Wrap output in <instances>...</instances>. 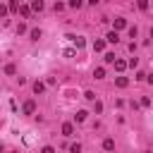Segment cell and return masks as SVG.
Wrapping results in <instances>:
<instances>
[{"instance_id": "1", "label": "cell", "mask_w": 153, "mask_h": 153, "mask_svg": "<svg viewBox=\"0 0 153 153\" xmlns=\"http://www.w3.org/2000/svg\"><path fill=\"white\" fill-rule=\"evenodd\" d=\"M22 112H24V115H33V112H36V103H33V100H26L24 108H22Z\"/></svg>"}, {"instance_id": "2", "label": "cell", "mask_w": 153, "mask_h": 153, "mask_svg": "<svg viewBox=\"0 0 153 153\" xmlns=\"http://www.w3.org/2000/svg\"><path fill=\"white\" fill-rule=\"evenodd\" d=\"M112 26H115V33H117V31H120V29H124V26H127V19H122V17H117V19H115V24H112Z\"/></svg>"}, {"instance_id": "3", "label": "cell", "mask_w": 153, "mask_h": 153, "mask_svg": "<svg viewBox=\"0 0 153 153\" xmlns=\"http://www.w3.org/2000/svg\"><path fill=\"white\" fill-rule=\"evenodd\" d=\"M69 38L74 41V45H76V48H84V45H86V41H84V36H69Z\"/></svg>"}, {"instance_id": "4", "label": "cell", "mask_w": 153, "mask_h": 153, "mask_svg": "<svg viewBox=\"0 0 153 153\" xmlns=\"http://www.w3.org/2000/svg\"><path fill=\"white\" fill-rule=\"evenodd\" d=\"M115 84H117L120 88H127V86H129V79H127V76H117V79H115Z\"/></svg>"}, {"instance_id": "5", "label": "cell", "mask_w": 153, "mask_h": 153, "mask_svg": "<svg viewBox=\"0 0 153 153\" xmlns=\"http://www.w3.org/2000/svg\"><path fill=\"white\" fill-rule=\"evenodd\" d=\"M43 91H45V84H43V81H33V93L38 96V93H43Z\"/></svg>"}, {"instance_id": "6", "label": "cell", "mask_w": 153, "mask_h": 153, "mask_svg": "<svg viewBox=\"0 0 153 153\" xmlns=\"http://www.w3.org/2000/svg\"><path fill=\"white\" fill-rule=\"evenodd\" d=\"M93 50H96V53L105 50V41H100V38H98V41H93Z\"/></svg>"}, {"instance_id": "7", "label": "cell", "mask_w": 153, "mask_h": 153, "mask_svg": "<svg viewBox=\"0 0 153 153\" xmlns=\"http://www.w3.org/2000/svg\"><path fill=\"white\" fill-rule=\"evenodd\" d=\"M112 65H115V69H117V72H124V69H127V62H124V60H115Z\"/></svg>"}, {"instance_id": "8", "label": "cell", "mask_w": 153, "mask_h": 153, "mask_svg": "<svg viewBox=\"0 0 153 153\" xmlns=\"http://www.w3.org/2000/svg\"><path fill=\"white\" fill-rule=\"evenodd\" d=\"M72 131H74V127H72L69 122H65V124H62V134H65V136H72Z\"/></svg>"}, {"instance_id": "9", "label": "cell", "mask_w": 153, "mask_h": 153, "mask_svg": "<svg viewBox=\"0 0 153 153\" xmlns=\"http://www.w3.org/2000/svg\"><path fill=\"white\" fill-rule=\"evenodd\" d=\"M105 41H108V43H117V41H120V36H117L115 31H110V33L105 36Z\"/></svg>"}, {"instance_id": "10", "label": "cell", "mask_w": 153, "mask_h": 153, "mask_svg": "<svg viewBox=\"0 0 153 153\" xmlns=\"http://www.w3.org/2000/svg\"><path fill=\"white\" fill-rule=\"evenodd\" d=\"M103 148H105V151H115V141H112V139H105V141H103Z\"/></svg>"}, {"instance_id": "11", "label": "cell", "mask_w": 153, "mask_h": 153, "mask_svg": "<svg viewBox=\"0 0 153 153\" xmlns=\"http://www.w3.org/2000/svg\"><path fill=\"white\" fill-rule=\"evenodd\" d=\"M29 10H36V12H41V10H43V2H41V0H33Z\"/></svg>"}, {"instance_id": "12", "label": "cell", "mask_w": 153, "mask_h": 153, "mask_svg": "<svg viewBox=\"0 0 153 153\" xmlns=\"http://www.w3.org/2000/svg\"><path fill=\"white\" fill-rule=\"evenodd\" d=\"M17 12H19L22 17H29V12H31V10H29V5H19V10H17Z\"/></svg>"}, {"instance_id": "13", "label": "cell", "mask_w": 153, "mask_h": 153, "mask_svg": "<svg viewBox=\"0 0 153 153\" xmlns=\"http://www.w3.org/2000/svg\"><path fill=\"white\" fill-rule=\"evenodd\" d=\"M93 76H96V79H103V76H105V69H103V67H96V69H93Z\"/></svg>"}, {"instance_id": "14", "label": "cell", "mask_w": 153, "mask_h": 153, "mask_svg": "<svg viewBox=\"0 0 153 153\" xmlns=\"http://www.w3.org/2000/svg\"><path fill=\"white\" fill-rule=\"evenodd\" d=\"M115 60H117V57H115V53H105V62H108V65H112Z\"/></svg>"}, {"instance_id": "15", "label": "cell", "mask_w": 153, "mask_h": 153, "mask_svg": "<svg viewBox=\"0 0 153 153\" xmlns=\"http://www.w3.org/2000/svg\"><path fill=\"white\" fill-rule=\"evenodd\" d=\"M93 112H103V103L100 100H93Z\"/></svg>"}, {"instance_id": "16", "label": "cell", "mask_w": 153, "mask_h": 153, "mask_svg": "<svg viewBox=\"0 0 153 153\" xmlns=\"http://www.w3.org/2000/svg\"><path fill=\"white\" fill-rule=\"evenodd\" d=\"M86 115H88L86 110H79V112H76V122H84V120H86Z\"/></svg>"}, {"instance_id": "17", "label": "cell", "mask_w": 153, "mask_h": 153, "mask_svg": "<svg viewBox=\"0 0 153 153\" xmlns=\"http://www.w3.org/2000/svg\"><path fill=\"white\" fill-rule=\"evenodd\" d=\"M31 38L38 41V38H41V29H31Z\"/></svg>"}, {"instance_id": "18", "label": "cell", "mask_w": 153, "mask_h": 153, "mask_svg": "<svg viewBox=\"0 0 153 153\" xmlns=\"http://www.w3.org/2000/svg\"><path fill=\"white\" fill-rule=\"evenodd\" d=\"M69 153H81V146H79V143H72V146H69Z\"/></svg>"}, {"instance_id": "19", "label": "cell", "mask_w": 153, "mask_h": 153, "mask_svg": "<svg viewBox=\"0 0 153 153\" xmlns=\"http://www.w3.org/2000/svg\"><path fill=\"white\" fill-rule=\"evenodd\" d=\"M84 98H86V100H96V93H93V91H86Z\"/></svg>"}, {"instance_id": "20", "label": "cell", "mask_w": 153, "mask_h": 153, "mask_svg": "<svg viewBox=\"0 0 153 153\" xmlns=\"http://www.w3.org/2000/svg\"><path fill=\"white\" fill-rule=\"evenodd\" d=\"M7 10H12V12H17V10H19V2H10V7H7Z\"/></svg>"}, {"instance_id": "21", "label": "cell", "mask_w": 153, "mask_h": 153, "mask_svg": "<svg viewBox=\"0 0 153 153\" xmlns=\"http://www.w3.org/2000/svg\"><path fill=\"white\" fill-rule=\"evenodd\" d=\"M26 31V24H17V33H24Z\"/></svg>"}, {"instance_id": "22", "label": "cell", "mask_w": 153, "mask_h": 153, "mask_svg": "<svg viewBox=\"0 0 153 153\" xmlns=\"http://www.w3.org/2000/svg\"><path fill=\"white\" fill-rule=\"evenodd\" d=\"M127 65H129V67H136V65H139V57H131V60H129Z\"/></svg>"}, {"instance_id": "23", "label": "cell", "mask_w": 153, "mask_h": 153, "mask_svg": "<svg viewBox=\"0 0 153 153\" xmlns=\"http://www.w3.org/2000/svg\"><path fill=\"white\" fill-rule=\"evenodd\" d=\"M5 74H14V65H7L5 67Z\"/></svg>"}, {"instance_id": "24", "label": "cell", "mask_w": 153, "mask_h": 153, "mask_svg": "<svg viewBox=\"0 0 153 153\" xmlns=\"http://www.w3.org/2000/svg\"><path fill=\"white\" fill-rule=\"evenodd\" d=\"M141 105H143V108H148V105H151V98H148V96H146V98H141Z\"/></svg>"}, {"instance_id": "25", "label": "cell", "mask_w": 153, "mask_h": 153, "mask_svg": "<svg viewBox=\"0 0 153 153\" xmlns=\"http://www.w3.org/2000/svg\"><path fill=\"white\" fill-rule=\"evenodd\" d=\"M41 153H55V148H53V146H45V148H43Z\"/></svg>"}, {"instance_id": "26", "label": "cell", "mask_w": 153, "mask_h": 153, "mask_svg": "<svg viewBox=\"0 0 153 153\" xmlns=\"http://www.w3.org/2000/svg\"><path fill=\"white\" fill-rule=\"evenodd\" d=\"M5 14H7V7H5V5H0V17H5Z\"/></svg>"}]
</instances>
